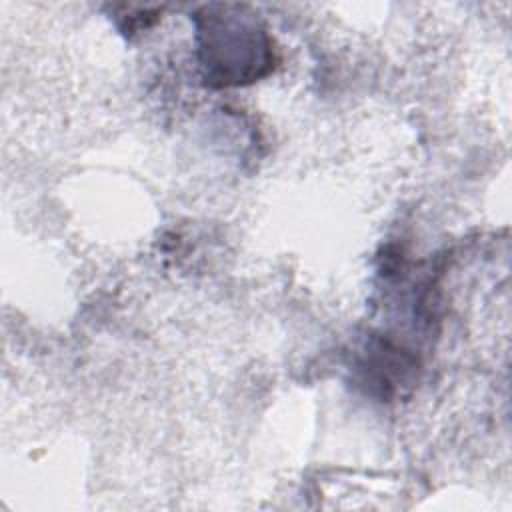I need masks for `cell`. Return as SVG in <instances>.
Here are the masks:
<instances>
[{
	"label": "cell",
	"instance_id": "1",
	"mask_svg": "<svg viewBox=\"0 0 512 512\" xmlns=\"http://www.w3.org/2000/svg\"><path fill=\"white\" fill-rule=\"evenodd\" d=\"M198 34L208 82L218 86L252 82L272 64L270 38L250 18L222 12L200 16Z\"/></svg>",
	"mask_w": 512,
	"mask_h": 512
}]
</instances>
